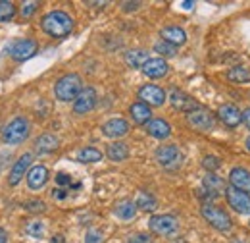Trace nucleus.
<instances>
[{"label": "nucleus", "instance_id": "obj_3", "mask_svg": "<svg viewBox=\"0 0 250 243\" xmlns=\"http://www.w3.org/2000/svg\"><path fill=\"white\" fill-rule=\"evenodd\" d=\"M29 131H31L29 122L23 116H18L2 129V141L6 145H20L29 137Z\"/></svg>", "mask_w": 250, "mask_h": 243}, {"label": "nucleus", "instance_id": "obj_26", "mask_svg": "<svg viewBox=\"0 0 250 243\" xmlns=\"http://www.w3.org/2000/svg\"><path fill=\"white\" fill-rule=\"evenodd\" d=\"M114 213L120 220H133L135 214H137V205L133 201H122V203L116 205Z\"/></svg>", "mask_w": 250, "mask_h": 243}, {"label": "nucleus", "instance_id": "obj_40", "mask_svg": "<svg viewBox=\"0 0 250 243\" xmlns=\"http://www.w3.org/2000/svg\"><path fill=\"white\" fill-rule=\"evenodd\" d=\"M243 122L249 125V129H250V108H247V110L243 112Z\"/></svg>", "mask_w": 250, "mask_h": 243}, {"label": "nucleus", "instance_id": "obj_33", "mask_svg": "<svg viewBox=\"0 0 250 243\" xmlns=\"http://www.w3.org/2000/svg\"><path fill=\"white\" fill-rule=\"evenodd\" d=\"M104 240V236H102V232L100 230H89L87 232V236H85V243H102Z\"/></svg>", "mask_w": 250, "mask_h": 243}, {"label": "nucleus", "instance_id": "obj_35", "mask_svg": "<svg viewBox=\"0 0 250 243\" xmlns=\"http://www.w3.org/2000/svg\"><path fill=\"white\" fill-rule=\"evenodd\" d=\"M25 209H27L29 213H42V211L46 209V205H44L42 201H27V203H25Z\"/></svg>", "mask_w": 250, "mask_h": 243}, {"label": "nucleus", "instance_id": "obj_14", "mask_svg": "<svg viewBox=\"0 0 250 243\" xmlns=\"http://www.w3.org/2000/svg\"><path fill=\"white\" fill-rule=\"evenodd\" d=\"M218 118L227 127H237L241 123V120H243V114H241V110L235 104H223L218 110Z\"/></svg>", "mask_w": 250, "mask_h": 243}, {"label": "nucleus", "instance_id": "obj_10", "mask_svg": "<svg viewBox=\"0 0 250 243\" xmlns=\"http://www.w3.org/2000/svg\"><path fill=\"white\" fill-rule=\"evenodd\" d=\"M96 106V91L93 87H85L79 93V97L73 100V112L75 114H87Z\"/></svg>", "mask_w": 250, "mask_h": 243}, {"label": "nucleus", "instance_id": "obj_24", "mask_svg": "<svg viewBox=\"0 0 250 243\" xmlns=\"http://www.w3.org/2000/svg\"><path fill=\"white\" fill-rule=\"evenodd\" d=\"M58 145H60V141H58L56 135L44 133V135H41L37 139V152H52L58 149Z\"/></svg>", "mask_w": 250, "mask_h": 243}, {"label": "nucleus", "instance_id": "obj_25", "mask_svg": "<svg viewBox=\"0 0 250 243\" xmlns=\"http://www.w3.org/2000/svg\"><path fill=\"white\" fill-rule=\"evenodd\" d=\"M108 158L110 160H114V162H124L125 158L129 156V149H127V145L122 143V141H116V143H112V145H108Z\"/></svg>", "mask_w": 250, "mask_h": 243}, {"label": "nucleus", "instance_id": "obj_9", "mask_svg": "<svg viewBox=\"0 0 250 243\" xmlns=\"http://www.w3.org/2000/svg\"><path fill=\"white\" fill-rule=\"evenodd\" d=\"M31 160H33L31 152H25V154H21V156L16 160V164L12 166V170H10V174H8V183H10V185H18V183L21 182L23 176H27V170H29V166H31Z\"/></svg>", "mask_w": 250, "mask_h": 243}, {"label": "nucleus", "instance_id": "obj_36", "mask_svg": "<svg viewBox=\"0 0 250 243\" xmlns=\"http://www.w3.org/2000/svg\"><path fill=\"white\" fill-rule=\"evenodd\" d=\"M39 8V2H25L21 8V16L23 18H31V14Z\"/></svg>", "mask_w": 250, "mask_h": 243}, {"label": "nucleus", "instance_id": "obj_1", "mask_svg": "<svg viewBox=\"0 0 250 243\" xmlns=\"http://www.w3.org/2000/svg\"><path fill=\"white\" fill-rule=\"evenodd\" d=\"M42 25V31L50 37H56V39H62V37H67L71 29H73V20L65 14V12H60V10H54L50 14H46L41 22Z\"/></svg>", "mask_w": 250, "mask_h": 243}, {"label": "nucleus", "instance_id": "obj_37", "mask_svg": "<svg viewBox=\"0 0 250 243\" xmlns=\"http://www.w3.org/2000/svg\"><path fill=\"white\" fill-rule=\"evenodd\" d=\"M127 243H152V238L148 234H137V236H131Z\"/></svg>", "mask_w": 250, "mask_h": 243}, {"label": "nucleus", "instance_id": "obj_18", "mask_svg": "<svg viewBox=\"0 0 250 243\" xmlns=\"http://www.w3.org/2000/svg\"><path fill=\"white\" fill-rule=\"evenodd\" d=\"M46 182H48V170L44 166L37 164V166H33L31 170L27 172V185H29V189H41V187L46 185Z\"/></svg>", "mask_w": 250, "mask_h": 243}, {"label": "nucleus", "instance_id": "obj_15", "mask_svg": "<svg viewBox=\"0 0 250 243\" xmlns=\"http://www.w3.org/2000/svg\"><path fill=\"white\" fill-rule=\"evenodd\" d=\"M102 133L106 137H112V139H118V137H124L129 133V123L122 118H114V120H108L102 125Z\"/></svg>", "mask_w": 250, "mask_h": 243}, {"label": "nucleus", "instance_id": "obj_2", "mask_svg": "<svg viewBox=\"0 0 250 243\" xmlns=\"http://www.w3.org/2000/svg\"><path fill=\"white\" fill-rule=\"evenodd\" d=\"M81 91H83V81H81V77L77 73H67V75L60 77L56 81V87H54L56 98L63 100V102L75 100Z\"/></svg>", "mask_w": 250, "mask_h": 243}, {"label": "nucleus", "instance_id": "obj_13", "mask_svg": "<svg viewBox=\"0 0 250 243\" xmlns=\"http://www.w3.org/2000/svg\"><path fill=\"white\" fill-rule=\"evenodd\" d=\"M169 102H171L173 108H177V110H181V112H192V110L200 108V104H198L192 97H188L187 93H183V91L171 93V95H169Z\"/></svg>", "mask_w": 250, "mask_h": 243}, {"label": "nucleus", "instance_id": "obj_5", "mask_svg": "<svg viewBox=\"0 0 250 243\" xmlns=\"http://www.w3.org/2000/svg\"><path fill=\"white\" fill-rule=\"evenodd\" d=\"M202 216L206 218V222H210V226H214L219 232H229L231 230V218L225 211H221L214 205H204L202 207Z\"/></svg>", "mask_w": 250, "mask_h": 243}, {"label": "nucleus", "instance_id": "obj_22", "mask_svg": "<svg viewBox=\"0 0 250 243\" xmlns=\"http://www.w3.org/2000/svg\"><path fill=\"white\" fill-rule=\"evenodd\" d=\"M129 112H131L133 122H137V123H148V122H150V116H152L150 106L145 104V102H135V104L129 108Z\"/></svg>", "mask_w": 250, "mask_h": 243}, {"label": "nucleus", "instance_id": "obj_31", "mask_svg": "<svg viewBox=\"0 0 250 243\" xmlns=\"http://www.w3.org/2000/svg\"><path fill=\"white\" fill-rule=\"evenodd\" d=\"M154 50H156L160 56H175L177 47H173V45L167 43V41H158L156 45H154Z\"/></svg>", "mask_w": 250, "mask_h": 243}, {"label": "nucleus", "instance_id": "obj_21", "mask_svg": "<svg viewBox=\"0 0 250 243\" xmlns=\"http://www.w3.org/2000/svg\"><path fill=\"white\" fill-rule=\"evenodd\" d=\"M202 185L206 187V191L210 193V197H214V195H219V193H227V187H225V182L216 176V174H208V176H204V180H202Z\"/></svg>", "mask_w": 250, "mask_h": 243}, {"label": "nucleus", "instance_id": "obj_39", "mask_svg": "<svg viewBox=\"0 0 250 243\" xmlns=\"http://www.w3.org/2000/svg\"><path fill=\"white\" fill-rule=\"evenodd\" d=\"M141 6V2H124L122 4V8H124L125 12H129V10H137Z\"/></svg>", "mask_w": 250, "mask_h": 243}, {"label": "nucleus", "instance_id": "obj_7", "mask_svg": "<svg viewBox=\"0 0 250 243\" xmlns=\"http://www.w3.org/2000/svg\"><path fill=\"white\" fill-rule=\"evenodd\" d=\"M187 122L194 127V129H198V131H210V129H214L216 118H214V114H212L210 110H206V108L200 106V108L188 112Z\"/></svg>", "mask_w": 250, "mask_h": 243}, {"label": "nucleus", "instance_id": "obj_28", "mask_svg": "<svg viewBox=\"0 0 250 243\" xmlns=\"http://www.w3.org/2000/svg\"><path fill=\"white\" fill-rule=\"evenodd\" d=\"M135 205H137V209H143V211H146V213L156 211V207H158L156 199H154L150 193H146V191H141V193H139Z\"/></svg>", "mask_w": 250, "mask_h": 243}, {"label": "nucleus", "instance_id": "obj_8", "mask_svg": "<svg viewBox=\"0 0 250 243\" xmlns=\"http://www.w3.org/2000/svg\"><path fill=\"white\" fill-rule=\"evenodd\" d=\"M37 50H39L37 41H33V39H20V41H16V43L10 47V56H12L14 60L23 62V60H27V58H31V56H35Z\"/></svg>", "mask_w": 250, "mask_h": 243}, {"label": "nucleus", "instance_id": "obj_27", "mask_svg": "<svg viewBox=\"0 0 250 243\" xmlns=\"http://www.w3.org/2000/svg\"><path fill=\"white\" fill-rule=\"evenodd\" d=\"M227 79L233 81V83H249L250 81V70L249 68H243V66H237V68H231L227 72Z\"/></svg>", "mask_w": 250, "mask_h": 243}, {"label": "nucleus", "instance_id": "obj_17", "mask_svg": "<svg viewBox=\"0 0 250 243\" xmlns=\"http://www.w3.org/2000/svg\"><path fill=\"white\" fill-rule=\"evenodd\" d=\"M143 72H145V75H148L152 79H160L169 72V66L164 58H150L143 66Z\"/></svg>", "mask_w": 250, "mask_h": 243}, {"label": "nucleus", "instance_id": "obj_42", "mask_svg": "<svg viewBox=\"0 0 250 243\" xmlns=\"http://www.w3.org/2000/svg\"><path fill=\"white\" fill-rule=\"evenodd\" d=\"M54 197H58V199H63V197H65V193H63L62 189H58V191H54Z\"/></svg>", "mask_w": 250, "mask_h": 243}, {"label": "nucleus", "instance_id": "obj_34", "mask_svg": "<svg viewBox=\"0 0 250 243\" xmlns=\"http://www.w3.org/2000/svg\"><path fill=\"white\" fill-rule=\"evenodd\" d=\"M219 158L218 156H206L204 160H202V166L206 168V170H210V174H212V170H216V168H219Z\"/></svg>", "mask_w": 250, "mask_h": 243}, {"label": "nucleus", "instance_id": "obj_29", "mask_svg": "<svg viewBox=\"0 0 250 243\" xmlns=\"http://www.w3.org/2000/svg\"><path fill=\"white\" fill-rule=\"evenodd\" d=\"M77 160L79 162H98V160H102V152L94 147H85L77 152Z\"/></svg>", "mask_w": 250, "mask_h": 243}, {"label": "nucleus", "instance_id": "obj_4", "mask_svg": "<svg viewBox=\"0 0 250 243\" xmlns=\"http://www.w3.org/2000/svg\"><path fill=\"white\" fill-rule=\"evenodd\" d=\"M156 160L158 164L164 166L166 170H175V168L181 166L183 154H181L177 145H162L156 151Z\"/></svg>", "mask_w": 250, "mask_h": 243}, {"label": "nucleus", "instance_id": "obj_19", "mask_svg": "<svg viewBox=\"0 0 250 243\" xmlns=\"http://www.w3.org/2000/svg\"><path fill=\"white\" fill-rule=\"evenodd\" d=\"M160 35H162V41H167V43H171L173 47L185 45V41H187V33L181 29V27H177V25L164 27Z\"/></svg>", "mask_w": 250, "mask_h": 243}, {"label": "nucleus", "instance_id": "obj_20", "mask_svg": "<svg viewBox=\"0 0 250 243\" xmlns=\"http://www.w3.org/2000/svg\"><path fill=\"white\" fill-rule=\"evenodd\" d=\"M146 131H148L152 137H156V139H166V137L171 135L169 123L166 120H162V118H156V120L148 122V123H146Z\"/></svg>", "mask_w": 250, "mask_h": 243}, {"label": "nucleus", "instance_id": "obj_43", "mask_svg": "<svg viewBox=\"0 0 250 243\" xmlns=\"http://www.w3.org/2000/svg\"><path fill=\"white\" fill-rule=\"evenodd\" d=\"M190 6H192V2H183V8H187V10H188Z\"/></svg>", "mask_w": 250, "mask_h": 243}, {"label": "nucleus", "instance_id": "obj_11", "mask_svg": "<svg viewBox=\"0 0 250 243\" xmlns=\"http://www.w3.org/2000/svg\"><path fill=\"white\" fill-rule=\"evenodd\" d=\"M227 201L229 205L241 214H250V195L245 191H239L235 187H227Z\"/></svg>", "mask_w": 250, "mask_h": 243}, {"label": "nucleus", "instance_id": "obj_30", "mask_svg": "<svg viewBox=\"0 0 250 243\" xmlns=\"http://www.w3.org/2000/svg\"><path fill=\"white\" fill-rule=\"evenodd\" d=\"M16 16V4L10 0H0V22H12Z\"/></svg>", "mask_w": 250, "mask_h": 243}, {"label": "nucleus", "instance_id": "obj_12", "mask_svg": "<svg viewBox=\"0 0 250 243\" xmlns=\"http://www.w3.org/2000/svg\"><path fill=\"white\" fill-rule=\"evenodd\" d=\"M139 98L148 106H162L167 97H166V91L160 89L158 85H145L139 89Z\"/></svg>", "mask_w": 250, "mask_h": 243}, {"label": "nucleus", "instance_id": "obj_44", "mask_svg": "<svg viewBox=\"0 0 250 243\" xmlns=\"http://www.w3.org/2000/svg\"><path fill=\"white\" fill-rule=\"evenodd\" d=\"M247 149H249V151H250V135H249V137H247Z\"/></svg>", "mask_w": 250, "mask_h": 243}, {"label": "nucleus", "instance_id": "obj_45", "mask_svg": "<svg viewBox=\"0 0 250 243\" xmlns=\"http://www.w3.org/2000/svg\"><path fill=\"white\" fill-rule=\"evenodd\" d=\"M233 243H245V242H241V240H237V242H233Z\"/></svg>", "mask_w": 250, "mask_h": 243}, {"label": "nucleus", "instance_id": "obj_41", "mask_svg": "<svg viewBox=\"0 0 250 243\" xmlns=\"http://www.w3.org/2000/svg\"><path fill=\"white\" fill-rule=\"evenodd\" d=\"M0 243H8V234L4 228H0Z\"/></svg>", "mask_w": 250, "mask_h": 243}, {"label": "nucleus", "instance_id": "obj_38", "mask_svg": "<svg viewBox=\"0 0 250 243\" xmlns=\"http://www.w3.org/2000/svg\"><path fill=\"white\" fill-rule=\"evenodd\" d=\"M56 183H58V185H69V183H71V178H69L67 174H58V176H56Z\"/></svg>", "mask_w": 250, "mask_h": 243}, {"label": "nucleus", "instance_id": "obj_6", "mask_svg": "<svg viewBox=\"0 0 250 243\" xmlns=\"http://www.w3.org/2000/svg\"><path fill=\"white\" fill-rule=\"evenodd\" d=\"M177 218L171 214H158L152 216L148 222V228L158 236H173L177 232Z\"/></svg>", "mask_w": 250, "mask_h": 243}, {"label": "nucleus", "instance_id": "obj_32", "mask_svg": "<svg viewBox=\"0 0 250 243\" xmlns=\"http://www.w3.org/2000/svg\"><path fill=\"white\" fill-rule=\"evenodd\" d=\"M27 234H29L31 238H42V234H44V226H42L41 222H31V224L27 226Z\"/></svg>", "mask_w": 250, "mask_h": 243}, {"label": "nucleus", "instance_id": "obj_16", "mask_svg": "<svg viewBox=\"0 0 250 243\" xmlns=\"http://www.w3.org/2000/svg\"><path fill=\"white\" fill-rule=\"evenodd\" d=\"M229 182H231V187L250 193V172L247 168H239V166L233 168L229 174Z\"/></svg>", "mask_w": 250, "mask_h": 243}, {"label": "nucleus", "instance_id": "obj_23", "mask_svg": "<svg viewBox=\"0 0 250 243\" xmlns=\"http://www.w3.org/2000/svg\"><path fill=\"white\" fill-rule=\"evenodd\" d=\"M148 60H150L148 58V52L143 50V49H133V50H127L125 52V62L131 68H143Z\"/></svg>", "mask_w": 250, "mask_h": 243}]
</instances>
